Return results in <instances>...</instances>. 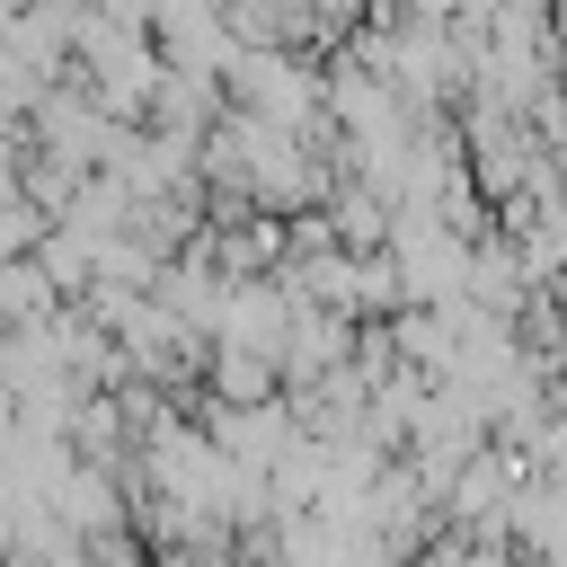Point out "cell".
I'll use <instances>...</instances> for the list:
<instances>
[{"label":"cell","instance_id":"obj_1","mask_svg":"<svg viewBox=\"0 0 567 567\" xmlns=\"http://www.w3.org/2000/svg\"><path fill=\"white\" fill-rule=\"evenodd\" d=\"M292 381H284V354H266V346H213V363H204V399L213 408H275Z\"/></svg>","mask_w":567,"mask_h":567},{"label":"cell","instance_id":"obj_3","mask_svg":"<svg viewBox=\"0 0 567 567\" xmlns=\"http://www.w3.org/2000/svg\"><path fill=\"white\" fill-rule=\"evenodd\" d=\"M62 567H89V549H71V558H62Z\"/></svg>","mask_w":567,"mask_h":567},{"label":"cell","instance_id":"obj_2","mask_svg":"<svg viewBox=\"0 0 567 567\" xmlns=\"http://www.w3.org/2000/svg\"><path fill=\"white\" fill-rule=\"evenodd\" d=\"M514 549L567 558V470H540V478L514 496Z\"/></svg>","mask_w":567,"mask_h":567}]
</instances>
